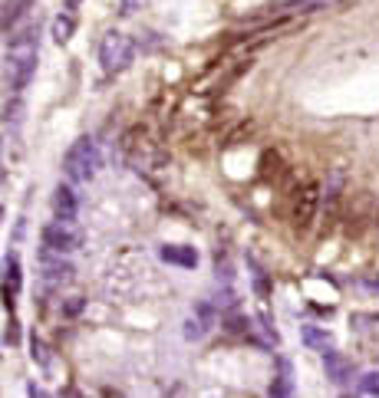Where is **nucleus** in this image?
Returning a JSON list of instances; mask_svg holds the SVG:
<instances>
[{"label":"nucleus","mask_w":379,"mask_h":398,"mask_svg":"<svg viewBox=\"0 0 379 398\" xmlns=\"http://www.w3.org/2000/svg\"><path fill=\"white\" fill-rule=\"evenodd\" d=\"M37 59H40V27L27 23V27H13L7 40V79L10 89H27V83L37 73Z\"/></svg>","instance_id":"nucleus-1"},{"label":"nucleus","mask_w":379,"mask_h":398,"mask_svg":"<svg viewBox=\"0 0 379 398\" xmlns=\"http://www.w3.org/2000/svg\"><path fill=\"white\" fill-rule=\"evenodd\" d=\"M63 171L73 185H83V181H93L96 171H99V148H96L93 139H79L73 142V148L63 158Z\"/></svg>","instance_id":"nucleus-2"},{"label":"nucleus","mask_w":379,"mask_h":398,"mask_svg":"<svg viewBox=\"0 0 379 398\" xmlns=\"http://www.w3.org/2000/svg\"><path fill=\"white\" fill-rule=\"evenodd\" d=\"M135 59V43L132 37H125L119 30H109L99 43V63L106 73H125Z\"/></svg>","instance_id":"nucleus-3"},{"label":"nucleus","mask_w":379,"mask_h":398,"mask_svg":"<svg viewBox=\"0 0 379 398\" xmlns=\"http://www.w3.org/2000/svg\"><path fill=\"white\" fill-rule=\"evenodd\" d=\"M40 240H43V250L50 254H73L83 247V234L79 228H73V221H53L40 230Z\"/></svg>","instance_id":"nucleus-4"},{"label":"nucleus","mask_w":379,"mask_h":398,"mask_svg":"<svg viewBox=\"0 0 379 398\" xmlns=\"http://www.w3.org/2000/svg\"><path fill=\"white\" fill-rule=\"evenodd\" d=\"M218 326V313H215V303H208V300H201V303L191 306L188 320H185V339L188 342H201L205 336H208L211 329Z\"/></svg>","instance_id":"nucleus-5"},{"label":"nucleus","mask_w":379,"mask_h":398,"mask_svg":"<svg viewBox=\"0 0 379 398\" xmlns=\"http://www.w3.org/2000/svg\"><path fill=\"white\" fill-rule=\"evenodd\" d=\"M40 274H43V283L47 286H67L69 280H73V264L69 260H63V254H50V250H43V257H40Z\"/></svg>","instance_id":"nucleus-6"},{"label":"nucleus","mask_w":379,"mask_h":398,"mask_svg":"<svg viewBox=\"0 0 379 398\" xmlns=\"http://www.w3.org/2000/svg\"><path fill=\"white\" fill-rule=\"evenodd\" d=\"M53 214H57V221L79 218V194L73 191V185H57V191H53Z\"/></svg>","instance_id":"nucleus-7"},{"label":"nucleus","mask_w":379,"mask_h":398,"mask_svg":"<svg viewBox=\"0 0 379 398\" xmlns=\"http://www.w3.org/2000/svg\"><path fill=\"white\" fill-rule=\"evenodd\" d=\"M323 369H327V379H333L336 385H346L353 379V362L343 352L333 349V346L323 352Z\"/></svg>","instance_id":"nucleus-8"},{"label":"nucleus","mask_w":379,"mask_h":398,"mask_svg":"<svg viewBox=\"0 0 379 398\" xmlns=\"http://www.w3.org/2000/svg\"><path fill=\"white\" fill-rule=\"evenodd\" d=\"M20 283H23V270H20V257L10 254L7 260H4V303H7V310H13V296L20 293Z\"/></svg>","instance_id":"nucleus-9"},{"label":"nucleus","mask_w":379,"mask_h":398,"mask_svg":"<svg viewBox=\"0 0 379 398\" xmlns=\"http://www.w3.org/2000/svg\"><path fill=\"white\" fill-rule=\"evenodd\" d=\"M317 201H320L317 188H303V191H300V198H297V204H294V224H297L300 230L310 228L313 214H317Z\"/></svg>","instance_id":"nucleus-10"},{"label":"nucleus","mask_w":379,"mask_h":398,"mask_svg":"<svg viewBox=\"0 0 379 398\" xmlns=\"http://www.w3.org/2000/svg\"><path fill=\"white\" fill-rule=\"evenodd\" d=\"M30 7H33V0H0V30H13L27 17Z\"/></svg>","instance_id":"nucleus-11"},{"label":"nucleus","mask_w":379,"mask_h":398,"mask_svg":"<svg viewBox=\"0 0 379 398\" xmlns=\"http://www.w3.org/2000/svg\"><path fill=\"white\" fill-rule=\"evenodd\" d=\"M162 260H165V264H179V267H195L198 264V254H195L191 247L169 244V247H162Z\"/></svg>","instance_id":"nucleus-12"},{"label":"nucleus","mask_w":379,"mask_h":398,"mask_svg":"<svg viewBox=\"0 0 379 398\" xmlns=\"http://www.w3.org/2000/svg\"><path fill=\"white\" fill-rule=\"evenodd\" d=\"M73 33H76V17H73V13H60V17H53V23H50V37L57 40L60 47H63V43H69V40H73Z\"/></svg>","instance_id":"nucleus-13"},{"label":"nucleus","mask_w":379,"mask_h":398,"mask_svg":"<svg viewBox=\"0 0 379 398\" xmlns=\"http://www.w3.org/2000/svg\"><path fill=\"white\" fill-rule=\"evenodd\" d=\"M300 336H303V342L310 346V349H320V352H327L333 346V339H330V332L327 329H320V326H303L300 329Z\"/></svg>","instance_id":"nucleus-14"},{"label":"nucleus","mask_w":379,"mask_h":398,"mask_svg":"<svg viewBox=\"0 0 379 398\" xmlns=\"http://www.w3.org/2000/svg\"><path fill=\"white\" fill-rule=\"evenodd\" d=\"M30 359L37 362L40 369H50V362H53V356H50V346L43 339H40L37 332L30 336Z\"/></svg>","instance_id":"nucleus-15"},{"label":"nucleus","mask_w":379,"mask_h":398,"mask_svg":"<svg viewBox=\"0 0 379 398\" xmlns=\"http://www.w3.org/2000/svg\"><path fill=\"white\" fill-rule=\"evenodd\" d=\"M290 365H287L284 359H281V375H277V382L271 385V395H290Z\"/></svg>","instance_id":"nucleus-16"},{"label":"nucleus","mask_w":379,"mask_h":398,"mask_svg":"<svg viewBox=\"0 0 379 398\" xmlns=\"http://www.w3.org/2000/svg\"><path fill=\"white\" fill-rule=\"evenodd\" d=\"M356 392H360V395H379V372H366V375L356 382Z\"/></svg>","instance_id":"nucleus-17"},{"label":"nucleus","mask_w":379,"mask_h":398,"mask_svg":"<svg viewBox=\"0 0 379 398\" xmlns=\"http://www.w3.org/2000/svg\"><path fill=\"white\" fill-rule=\"evenodd\" d=\"M83 310H86V300H83V296H69V300H63V303H60V313L69 316V320H73V316H79Z\"/></svg>","instance_id":"nucleus-18"},{"label":"nucleus","mask_w":379,"mask_h":398,"mask_svg":"<svg viewBox=\"0 0 379 398\" xmlns=\"http://www.w3.org/2000/svg\"><path fill=\"white\" fill-rule=\"evenodd\" d=\"M142 4L145 0H123V4H119V13H123V17H132L135 10H142Z\"/></svg>","instance_id":"nucleus-19"},{"label":"nucleus","mask_w":379,"mask_h":398,"mask_svg":"<svg viewBox=\"0 0 379 398\" xmlns=\"http://www.w3.org/2000/svg\"><path fill=\"white\" fill-rule=\"evenodd\" d=\"M20 339V329H17V322H10L7 326V342H17Z\"/></svg>","instance_id":"nucleus-20"},{"label":"nucleus","mask_w":379,"mask_h":398,"mask_svg":"<svg viewBox=\"0 0 379 398\" xmlns=\"http://www.w3.org/2000/svg\"><path fill=\"white\" fill-rule=\"evenodd\" d=\"M27 395H37V398H43V389H37V385H27Z\"/></svg>","instance_id":"nucleus-21"},{"label":"nucleus","mask_w":379,"mask_h":398,"mask_svg":"<svg viewBox=\"0 0 379 398\" xmlns=\"http://www.w3.org/2000/svg\"><path fill=\"white\" fill-rule=\"evenodd\" d=\"M79 4H83V0H67V10H76Z\"/></svg>","instance_id":"nucleus-22"},{"label":"nucleus","mask_w":379,"mask_h":398,"mask_svg":"<svg viewBox=\"0 0 379 398\" xmlns=\"http://www.w3.org/2000/svg\"><path fill=\"white\" fill-rule=\"evenodd\" d=\"M0 218H4V208H0Z\"/></svg>","instance_id":"nucleus-23"}]
</instances>
